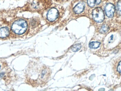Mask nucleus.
Segmentation results:
<instances>
[{
  "instance_id": "10",
  "label": "nucleus",
  "mask_w": 121,
  "mask_h": 91,
  "mask_svg": "<svg viewBox=\"0 0 121 91\" xmlns=\"http://www.w3.org/2000/svg\"><path fill=\"white\" fill-rule=\"evenodd\" d=\"M81 46L80 44H77L75 45H74L72 47V50L73 52H76L78 51H79L80 48H81Z\"/></svg>"
},
{
  "instance_id": "5",
  "label": "nucleus",
  "mask_w": 121,
  "mask_h": 91,
  "mask_svg": "<svg viewBox=\"0 0 121 91\" xmlns=\"http://www.w3.org/2000/svg\"><path fill=\"white\" fill-rule=\"evenodd\" d=\"M115 10V6L112 4H108L105 7L106 14L109 18H112L113 16Z\"/></svg>"
},
{
  "instance_id": "3",
  "label": "nucleus",
  "mask_w": 121,
  "mask_h": 91,
  "mask_svg": "<svg viewBox=\"0 0 121 91\" xmlns=\"http://www.w3.org/2000/svg\"><path fill=\"white\" fill-rule=\"evenodd\" d=\"M50 3V0H33L31 5L34 9L38 10L44 8Z\"/></svg>"
},
{
  "instance_id": "2",
  "label": "nucleus",
  "mask_w": 121,
  "mask_h": 91,
  "mask_svg": "<svg viewBox=\"0 0 121 91\" xmlns=\"http://www.w3.org/2000/svg\"><path fill=\"white\" fill-rule=\"evenodd\" d=\"M92 16L94 20L97 23H101L104 19V11L100 8L95 9L92 11Z\"/></svg>"
},
{
  "instance_id": "14",
  "label": "nucleus",
  "mask_w": 121,
  "mask_h": 91,
  "mask_svg": "<svg viewBox=\"0 0 121 91\" xmlns=\"http://www.w3.org/2000/svg\"></svg>"
},
{
  "instance_id": "9",
  "label": "nucleus",
  "mask_w": 121,
  "mask_h": 91,
  "mask_svg": "<svg viewBox=\"0 0 121 91\" xmlns=\"http://www.w3.org/2000/svg\"><path fill=\"white\" fill-rule=\"evenodd\" d=\"M100 43L97 42H94L90 43L89 44V47L91 48H97L99 47Z\"/></svg>"
},
{
  "instance_id": "7",
  "label": "nucleus",
  "mask_w": 121,
  "mask_h": 91,
  "mask_svg": "<svg viewBox=\"0 0 121 91\" xmlns=\"http://www.w3.org/2000/svg\"><path fill=\"white\" fill-rule=\"evenodd\" d=\"M9 33V30L7 28L4 27L0 29V38H5L8 36Z\"/></svg>"
},
{
  "instance_id": "8",
  "label": "nucleus",
  "mask_w": 121,
  "mask_h": 91,
  "mask_svg": "<svg viewBox=\"0 0 121 91\" xmlns=\"http://www.w3.org/2000/svg\"><path fill=\"white\" fill-rule=\"evenodd\" d=\"M87 4L90 6L93 7L101 3V0H87Z\"/></svg>"
},
{
  "instance_id": "4",
  "label": "nucleus",
  "mask_w": 121,
  "mask_h": 91,
  "mask_svg": "<svg viewBox=\"0 0 121 91\" xmlns=\"http://www.w3.org/2000/svg\"><path fill=\"white\" fill-rule=\"evenodd\" d=\"M59 16V12L56 9L52 8L51 9L48 13L47 17L49 21H53L56 20Z\"/></svg>"
},
{
  "instance_id": "1",
  "label": "nucleus",
  "mask_w": 121,
  "mask_h": 91,
  "mask_svg": "<svg viewBox=\"0 0 121 91\" xmlns=\"http://www.w3.org/2000/svg\"><path fill=\"white\" fill-rule=\"evenodd\" d=\"M27 28L25 21L20 19L15 21L12 25V30L16 34L21 35L25 33Z\"/></svg>"
},
{
  "instance_id": "6",
  "label": "nucleus",
  "mask_w": 121,
  "mask_h": 91,
  "mask_svg": "<svg viewBox=\"0 0 121 91\" xmlns=\"http://www.w3.org/2000/svg\"><path fill=\"white\" fill-rule=\"evenodd\" d=\"M84 4L82 3H79L75 6L73 9V11L77 14L82 12L84 9Z\"/></svg>"
},
{
  "instance_id": "11",
  "label": "nucleus",
  "mask_w": 121,
  "mask_h": 91,
  "mask_svg": "<svg viewBox=\"0 0 121 91\" xmlns=\"http://www.w3.org/2000/svg\"><path fill=\"white\" fill-rule=\"evenodd\" d=\"M109 30V28L106 25H104L102 27L100 30V33L102 34H104L107 33Z\"/></svg>"
},
{
  "instance_id": "13",
  "label": "nucleus",
  "mask_w": 121,
  "mask_h": 91,
  "mask_svg": "<svg viewBox=\"0 0 121 91\" xmlns=\"http://www.w3.org/2000/svg\"><path fill=\"white\" fill-rule=\"evenodd\" d=\"M117 70L118 72L121 74V61L119 62L118 66L117 67Z\"/></svg>"
},
{
  "instance_id": "12",
  "label": "nucleus",
  "mask_w": 121,
  "mask_h": 91,
  "mask_svg": "<svg viewBox=\"0 0 121 91\" xmlns=\"http://www.w3.org/2000/svg\"><path fill=\"white\" fill-rule=\"evenodd\" d=\"M117 13L119 15H121V0L118 2L117 5Z\"/></svg>"
}]
</instances>
